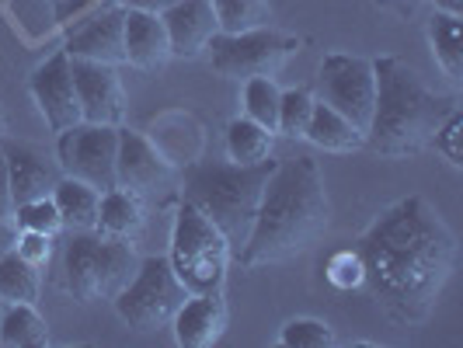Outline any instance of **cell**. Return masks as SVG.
<instances>
[{"label": "cell", "mask_w": 463, "mask_h": 348, "mask_svg": "<svg viewBox=\"0 0 463 348\" xmlns=\"http://www.w3.org/2000/svg\"><path fill=\"white\" fill-rule=\"evenodd\" d=\"M355 251L366 265V289L383 314L401 327H418L439 306L460 244L429 199L408 195L373 220Z\"/></svg>", "instance_id": "obj_1"}, {"label": "cell", "mask_w": 463, "mask_h": 348, "mask_svg": "<svg viewBox=\"0 0 463 348\" xmlns=\"http://www.w3.org/2000/svg\"><path fill=\"white\" fill-rule=\"evenodd\" d=\"M331 223V202H327L325 171L310 154H297L276 161L269 174L261 202H258L255 223L237 251L244 268H269L279 261L303 255Z\"/></svg>", "instance_id": "obj_2"}, {"label": "cell", "mask_w": 463, "mask_h": 348, "mask_svg": "<svg viewBox=\"0 0 463 348\" xmlns=\"http://www.w3.org/2000/svg\"><path fill=\"white\" fill-rule=\"evenodd\" d=\"M376 73V105H373L366 146L383 157H418L432 146L442 118L457 112V98L425 88V80L401 56L373 60Z\"/></svg>", "instance_id": "obj_3"}, {"label": "cell", "mask_w": 463, "mask_h": 348, "mask_svg": "<svg viewBox=\"0 0 463 348\" xmlns=\"http://www.w3.org/2000/svg\"><path fill=\"white\" fill-rule=\"evenodd\" d=\"M276 161L261 164H233V161H203L188 164L182 174V199L192 202L206 216L216 230L227 237L233 255L244 248L251 223H255L258 202Z\"/></svg>", "instance_id": "obj_4"}, {"label": "cell", "mask_w": 463, "mask_h": 348, "mask_svg": "<svg viewBox=\"0 0 463 348\" xmlns=\"http://www.w3.org/2000/svg\"><path fill=\"white\" fill-rule=\"evenodd\" d=\"M137 268L139 258L129 240L101 230H70L63 248V276L67 293L77 303H112L137 276Z\"/></svg>", "instance_id": "obj_5"}, {"label": "cell", "mask_w": 463, "mask_h": 348, "mask_svg": "<svg viewBox=\"0 0 463 348\" xmlns=\"http://www.w3.org/2000/svg\"><path fill=\"white\" fill-rule=\"evenodd\" d=\"M233 248L227 237L209 223L206 216L192 202H178L175 209V230H171V251L167 261L175 268V276L182 278L188 296L195 293H220L227 282Z\"/></svg>", "instance_id": "obj_6"}, {"label": "cell", "mask_w": 463, "mask_h": 348, "mask_svg": "<svg viewBox=\"0 0 463 348\" xmlns=\"http://www.w3.org/2000/svg\"><path fill=\"white\" fill-rule=\"evenodd\" d=\"M188 300V289L182 278L175 276L167 258H143L137 276L129 278V286L118 293L112 306H116L118 321L133 331H157V327H171L175 314L182 310Z\"/></svg>", "instance_id": "obj_7"}, {"label": "cell", "mask_w": 463, "mask_h": 348, "mask_svg": "<svg viewBox=\"0 0 463 348\" xmlns=\"http://www.w3.org/2000/svg\"><path fill=\"white\" fill-rule=\"evenodd\" d=\"M297 39L276 32L272 24L251 32H216L209 39V67L227 80H251V77H276L282 63L293 56Z\"/></svg>", "instance_id": "obj_8"}, {"label": "cell", "mask_w": 463, "mask_h": 348, "mask_svg": "<svg viewBox=\"0 0 463 348\" xmlns=\"http://www.w3.org/2000/svg\"><path fill=\"white\" fill-rule=\"evenodd\" d=\"M56 164L67 178H77L98 192H112L118 157V126H94L77 122L63 133H56Z\"/></svg>", "instance_id": "obj_9"}, {"label": "cell", "mask_w": 463, "mask_h": 348, "mask_svg": "<svg viewBox=\"0 0 463 348\" xmlns=\"http://www.w3.org/2000/svg\"><path fill=\"white\" fill-rule=\"evenodd\" d=\"M314 98L342 112L348 122H355L363 133L370 129L373 105H376V73L373 60L348 56V52H327L317 70Z\"/></svg>", "instance_id": "obj_10"}, {"label": "cell", "mask_w": 463, "mask_h": 348, "mask_svg": "<svg viewBox=\"0 0 463 348\" xmlns=\"http://www.w3.org/2000/svg\"><path fill=\"white\" fill-rule=\"evenodd\" d=\"M77 101H80V122L94 126H122L126 118V88L118 67L94 63V60H70Z\"/></svg>", "instance_id": "obj_11"}, {"label": "cell", "mask_w": 463, "mask_h": 348, "mask_svg": "<svg viewBox=\"0 0 463 348\" xmlns=\"http://www.w3.org/2000/svg\"><path fill=\"white\" fill-rule=\"evenodd\" d=\"M28 88H32V98L52 133H63L80 122V101H77V84H73L67 49L49 56L43 67H35Z\"/></svg>", "instance_id": "obj_12"}, {"label": "cell", "mask_w": 463, "mask_h": 348, "mask_svg": "<svg viewBox=\"0 0 463 348\" xmlns=\"http://www.w3.org/2000/svg\"><path fill=\"white\" fill-rule=\"evenodd\" d=\"M175 174L171 161L150 139L137 129H122L118 126V157H116V182L118 188H129L137 195H154L157 188L167 185V178Z\"/></svg>", "instance_id": "obj_13"}, {"label": "cell", "mask_w": 463, "mask_h": 348, "mask_svg": "<svg viewBox=\"0 0 463 348\" xmlns=\"http://www.w3.org/2000/svg\"><path fill=\"white\" fill-rule=\"evenodd\" d=\"M122 24H126V11L122 7H101L88 14L67 35V56L70 60H94V63H112L122 67L126 63V46H122Z\"/></svg>", "instance_id": "obj_14"}, {"label": "cell", "mask_w": 463, "mask_h": 348, "mask_svg": "<svg viewBox=\"0 0 463 348\" xmlns=\"http://www.w3.org/2000/svg\"><path fill=\"white\" fill-rule=\"evenodd\" d=\"M0 150H4L7 174H11L14 206L52 195L56 182L63 178L60 164H49L46 157H43V150H35L32 143H22V139H11V136H0Z\"/></svg>", "instance_id": "obj_15"}, {"label": "cell", "mask_w": 463, "mask_h": 348, "mask_svg": "<svg viewBox=\"0 0 463 348\" xmlns=\"http://www.w3.org/2000/svg\"><path fill=\"white\" fill-rule=\"evenodd\" d=\"M231 321V310L223 300V289L220 293H195L182 303V310L175 314V342L182 348H209L216 345L227 331Z\"/></svg>", "instance_id": "obj_16"}, {"label": "cell", "mask_w": 463, "mask_h": 348, "mask_svg": "<svg viewBox=\"0 0 463 348\" xmlns=\"http://www.w3.org/2000/svg\"><path fill=\"white\" fill-rule=\"evenodd\" d=\"M161 18L167 28V39H171V56H182V60L203 56L209 39L220 32L209 0H178Z\"/></svg>", "instance_id": "obj_17"}, {"label": "cell", "mask_w": 463, "mask_h": 348, "mask_svg": "<svg viewBox=\"0 0 463 348\" xmlns=\"http://www.w3.org/2000/svg\"><path fill=\"white\" fill-rule=\"evenodd\" d=\"M122 46H126V63L137 70H161L171 60V39H167V28H164L161 14L126 11Z\"/></svg>", "instance_id": "obj_18"}, {"label": "cell", "mask_w": 463, "mask_h": 348, "mask_svg": "<svg viewBox=\"0 0 463 348\" xmlns=\"http://www.w3.org/2000/svg\"><path fill=\"white\" fill-rule=\"evenodd\" d=\"M303 139L314 143L317 150H327V154H352V150L366 146V133L355 122H348L342 112H335L331 105H325V101L314 105V116L307 122Z\"/></svg>", "instance_id": "obj_19"}, {"label": "cell", "mask_w": 463, "mask_h": 348, "mask_svg": "<svg viewBox=\"0 0 463 348\" xmlns=\"http://www.w3.org/2000/svg\"><path fill=\"white\" fill-rule=\"evenodd\" d=\"M146 223V202L143 195L129 192V188H112L101 192V206H98V230L109 237H122L133 240Z\"/></svg>", "instance_id": "obj_20"}, {"label": "cell", "mask_w": 463, "mask_h": 348, "mask_svg": "<svg viewBox=\"0 0 463 348\" xmlns=\"http://www.w3.org/2000/svg\"><path fill=\"white\" fill-rule=\"evenodd\" d=\"M52 202L63 216V230H98V206H101L98 188L63 174L52 188Z\"/></svg>", "instance_id": "obj_21"}, {"label": "cell", "mask_w": 463, "mask_h": 348, "mask_svg": "<svg viewBox=\"0 0 463 348\" xmlns=\"http://www.w3.org/2000/svg\"><path fill=\"white\" fill-rule=\"evenodd\" d=\"M49 342L46 317L35 310V303H4L0 314V345L39 348Z\"/></svg>", "instance_id": "obj_22"}, {"label": "cell", "mask_w": 463, "mask_h": 348, "mask_svg": "<svg viewBox=\"0 0 463 348\" xmlns=\"http://www.w3.org/2000/svg\"><path fill=\"white\" fill-rule=\"evenodd\" d=\"M276 150V133L251 122L248 116H237L227 126V157L233 164H261Z\"/></svg>", "instance_id": "obj_23"}, {"label": "cell", "mask_w": 463, "mask_h": 348, "mask_svg": "<svg viewBox=\"0 0 463 348\" xmlns=\"http://www.w3.org/2000/svg\"><path fill=\"white\" fill-rule=\"evenodd\" d=\"M429 42L436 52V63L446 70L449 80H463V32H460V14H446L436 11L429 22Z\"/></svg>", "instance_id": "obj_24"}, {"label": "cell", "mask_w": 463, "mask_h": 348, "mask_svg": "<svg viewBox=\"0 0 463 348\" xmlns=\"http://www.w3.org/2000/svg\"><path fill=\"white\" fill-rule=\"evenodd\" d=\"M39 268L28 265L18 251L0 258V300L4 303H39Z\"/></svg>", "instance_id": "obj_25"}, {"label": "cell", "mask_w": 463, "mask_h": 348, "mask_svg": "<svg viewBox=\"0 0 463 348\" xmlns=\"http://www.w3.org/2000/svg\"><path fill=\"white\" fill-rule=\"evenodd\" d=\"M220 32H251L272 22L269 0H209Z\"/></svg>", "instance_id": "obj_26"}, {"label": "cell", "mask_w": 463, "mask_h": 348, "mask_svg": "<svg viewBox=\"0 0 463 348\" xmlns=\"http://www.w3.org/2000/svg\"><path fill=\"white\" fill-rule=\"evenodd\" d=\"M314 105H317V98H314V91H307V88H293V91L279 94V122H276L279 136L303 139L307 122L314 116Z\"/></svg>", "instance_id": "obj_27"}, {"label": "cell", "mask_w": 463, "mask_h": 348, "mask_svg": "<svg viewBox=\"0 0 463 348\" xmlns=\"http://www.w3.org/2000/svg\"><path fill=\"white\" fill-rule=\"evenodd\" d=\"M279 88L272 77H251L244 80V116L272 129L276 133V122H279Z\"/></svg>", "instance_id": "obj_28"}, {"label": "cell", "mask_w": 463, "mask_h": 348, "mask_svg": "<svg viewBox=\"0 0 463 348\" xmlns=\"http://www.w3.org/2000/svg\"><path fill=\"white\" fill-rule=\"evenodd\" d=\"M325 278L338 289V293L363 289V286H366V265H363V255H359L355 248L331 251L325 261Z\"/></svg>", "instance_id": "obj_29"}, {"label": "cell", "mask_w": 463, "mask_h": 348, "mask_svg": "<svg viewBox=\"0 0 463 348\" xmlns=\"http://www.w3.org/2000/svg\"><path fill=\"white\" fill-rule=\"evenodd\" d=\"M11 220H14L18 230H35V233H46V237H56V233L63 230V216H60V209L52 202V195L14 206Z\"/></svg>", "instance_id": "obj_30"}, {"label": "cell", "mask_w": 463, "mask_h": 348, "mask_svg": "<svg viewBox=\"0 0 463 348\" xmlns=\"http://www.w3.org/2000/svg\"><path fill=\"white\" fill-rule=\"evenodd\" d=\"M279 342L286 348H327L335 345V331L317 317H297L282 327Z\"/></svg>", "instance_id": "obj_31"}, {"label": "cell", "mask_w": 463, "mask_h": 348, "mask_svg": "<svg viewBox=\"0 0 463 348\" xmlns=\"http://www.w3.org/2000/svg\"><path fill=\"white\" fill-rule=\"evenodd\" d=\"M463 116L460 108L457 112H449V116L442 118V126L436 129V136H432V146H436V154H439L442 161H449L453 167H463Z\"/></svg>", "instance_id": "obj_32"}, {"label": "cell", "mask_w": 463, "mask_h": 348, "mask_svg": "<svg viewBox=\"0 0 463 348\" xmlns=\"http://www.w3.org/2000/svg\"><path fill=\"white\" fill-rule=\"evenodd\" d=\"M14 251L28 261V265H35V268H43L52 255V237L46 233H35V230H18V244H14Z\"/></svg>", "instance_id": "obj_33"}, {"label": "cell", "mask_w": 463, "mask_h": 348, "mask_svg": "<svg viewBox=\"0 0 463 348\" xmlns=\"http://www.w3.org/2000/svg\"><path fill=\"white\" fill-rule=\"evenodd\" d=\"M11 216H14V195H11L7 161H4V150H0V220H11Z\"/></svg>", "instance_id": "obj_34"}, {"label": "cell", "mask_w": 463, "mask_h": 348, "mask_svg": "<svg viewBox=\"0 0 463 348\" xmlns=\"http://www.w3.org/2000/svg\"><path fill=\"white\" fill-rule=\"evenodd\" d=\"M175 4L178 0H118V7H126V11H146V14H164Z\"/></svg>", "instance_id": "obj_35"}, {"label": "cell", "mask_w": 463, "mask_h": 348, "mask_svg": "<svg viewBox=\"0 0 463 348\" xmlns=\"http://www.w3.org/2000/svg\"><path fill=\"white\" fill-rule=\"evenodd\" d=\"M373 4H380L383 11H391L397 18H411L418 7H421V0H373Z\"/></svg>", "instance_id": "obj_36"}, {"label": "cell", "mask_w": 463, "mask_h": 348, "mask_svg": "<svg viewBox=\"0 0 463 348\" xmlns=\"http://www.w3.org/2000/svg\"><path fill=\"white\" fill-rule=\"evenodd\" d=\"M14 244H18V227H14V220H0V258L11 255Z\"/></svg>", "instance_id": "obj_37"}, {"label": "cell", "mask_w": 463, "mask_h": 348, "mask_svg": "<svg viewBox=\"0 0 463 348\" xmlns=\"http://www.w3.org/2000/svg\"><path fill=\"white\" fill-rule=\"evenodd\" d=\"M88 4H91V0H52L56 18H60V22H70V14H80Z\"/></svg>", "instance_id": "obj_38"}, {"label": "cell", "mask_w": 463, "mask_h": 348, "mask_svg": "<svg viewBox=\"0 0 463 348\" xmlns=\"http://www.w3.org/2000/svg\"><path fill=\"white\" fill-rule=\"evenodd\" d=\"M436 11H446V14H460L463 18V0H432Z\"/></svg>", "instance_id": "obj_39"}, {"label": "cell", "mask_w": 463, "mask_h": 348, "mask_svg": "<svg viewBox=\"0 0 463 348\" xmlns=\"http://www.w3.org/2000/svg\"><path fill=\"white\" fill-rule=\"evenodd\" d=\"M0 133H4V116H0Z\"/></svg>", "instance_id": "obj_40"}, {"label": "cell", "mask_w": 463, "mask_h": 348, "mask_svg": "<svg viewBox=\"0 0 463 348\" xmlns=\"http://www.w3.org/2000/svg\"><path fill=\"white\" fill-rule=\"evenodd\" d=\"M0 314H4V300H0Z\"/></svg>", "instance_id": "obj_41"}]
</instances>
